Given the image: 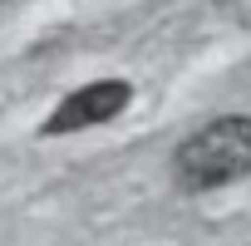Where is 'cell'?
Returning a JSON list of instances; mask_svg holds the SVG:
<instances>
[{"instance_id": "cell-2", "label": "cell", "mask_w": 251, "mask_h": 246, "mask_svg": "<svg viewBox=\"0 0 251 246\" xmlns=\"http://www.w3.org/2000/svg\"><path fill=\"white\" fill-rule=\"evenodd\" d=\"M133 89L123 79H99V84H84L74 94H64V103L45 118V138H64V133H79V128H99V123L118 118L123 108H128Z\"/></svg>"}, {"instance_id": "cell-1", "label": "cell", "mask_w": 251, "mask_h": 246, "mask_svg": "<svg viewBox=\"0 0 251 246\" xmlns=\"http://www.w3.org/2000/svg\"><path fill=\"white\" fill-rule=\"evenodd\" d=\"M173 172L187 192L241 182L251 172V118L226 113V118H212L207 128H197L192 138H182L173 153Z\"/></svg>"}]
</instances>
